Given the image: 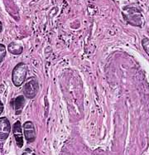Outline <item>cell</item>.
<instances>
[{
	"label": "cell",
	"mask_w": 149,
	"mask_h": 155,
	"mask_svg": "<svg viewBox=\"0 0 149 155\" xmlns=\"http://www.w3.org/2000/svg\"><path fill=\"white\" fill-rule=\"evenodd\" d=\"M3 103L1 102V101H0V114L3 113Z\"/></svg>",
	"instance_id": "12"
},
{
	"label": "cell",
	"mask_w": 149,
	"mask_h": 155,
	"mask_svg": "<svg viewBox=\"0 0 149 155\" xmlns=\"http://www.w3.org/2000/svg\"><path fill=\"white\" fill-rule=\"evenodd\" d=\"M28 74V67L24 63H18L14 67L12 73V80L14 86H21L25 81Z\"/></svg>",
	"instance_id": "2"
},
{
	"label": "cell",
	"mask_w": 149,
	"mask_h": 155,
	"mask_svg": "<svg viewBox=\"0 0 149 155\" xmlns=\"http://www.w3.org/2000/svg\"><path fill=\"white\" fill-rule=\"evenodd\" d=\"M8 51L10 53L13 54V55H19L21 54L23 51V46L22 44L18 41H12L8 47Z\"/></svg>",
	"instance_id": "8"
},
{
	"label": "cell",
	"mask_w": 149,
	"mask_h": 155,
	"mask_svg": "<svg viewBox=\"0 0 149 155\" xmlns=\"http://www.w3.org/2000/svg\"><path fill=\"white\" fill-rule=\"evenodd\" d=\"M123 16L124 20L132 26L141 28L143 24L142 13L139 9L134 7H126L123 10Z\"/></svg>",
	"instance_id": "1"
},
{
	"label": "cell",
	"mask_w": 149,
	"mask_h": 155,
	"mask_svg": "<svg viewBox=\"0 0 149 155\" xmlns=\"http://www.w3.org/2000/svg\"><path fill=\"white\" fill-rule=\"evenodd\" d=\"M11 132V124L6 117L0 118V139L5 140L8 138Z\"/></svg>",
	"instance_id": "5"
},
{
	"label": "cell",
	"mask_w": 149,
	"mask_h": 155,
	"mask_svg": "<svg viewBox=\"0 0 149 155\" xmlns=\"http://www.w3.org/2000/svg\"><path fill=\"white\" fill-rule=\"evenodd\" d=\"M22 155H36L35 153L32 151V149H26L25 151L23 152Z\"/></svg>",
	"instance_id": "11"
},
{
	"label": "cell",
	"mask_w": 149,
	"mask_h": 155,
	"mask_svg": "<svg viewBox=\"0 0 149 155\" xmlns=\"http://www.w3.org/2000/svg\"><path fill=\"white\" fill-rule=\"evenodd\" d=\"M142 45H143V48H144L147 54L149 56V38H143L142 40Z\"/></svg>",
	"instance_id": "9"
},
{
	"label": "cell",
	"mask_w": 149,
	"mask_h": 155,
	"mask_svg": "<svg viewBox=\"0 0 149 155\" xmlns=\"http://www.w3.org/2000/svg\"><path fill=\"white\" fill-rule=\"evenodd\" d=\"M38 83L37 80L33 77H31L30 79L26 81L25 85L23 86L22 91L25 95L26 98L33 99L35 97L38 92Z\"/></svg>",
	"instance_id": "3"
},
{
	"label": "cell",
	"mask_w": 149,
	"mask_h": 155,
	"mask_svg": "<svg viewBox=\"0 0 149 155\" xmlns=\"http://www.w3.org/2000/svg\"><path fill=\"white\" fill-rule=\"evenodd\" d=\"M2 30H3V25H2V22H0V32H2Z\"/></svg>",
	"instance_id": "13"
},
{
	"label": "cell",
	"mask_w": 149,
	"mask_h": 155,
	"mask_svg": "<svg viewBox=\"0 0 149 155\" xmlns=\"http://www.w3.org/2000/svg\"><path fill=\"white\" fill-rule=\"evenodd\" d=\"M13 133L16 140L17 145L18 146L19 148H22L23 146V136H22V125H21L20 121H17L16 123L13 124Z\"/></svg>",
	"instance_id": "6"
},
{
	"label": "cell",
	"mask_w": 149,
	"mask_h": 155,
	"mask_svg": "<svg viewBox=\"0 0 149 155\" xmlns=\"http://www.w3.org/2000/svg\"><path fill=\"white\" fill-rule=\"evenodd\" d=\"M11 104L13 105V109L15 110V114L18 115L22 113V110L25 105V98L22 95H19L15 100H13V101L11 102Z\"/></svg>",
	"instance_id": "7"
},
{
	"label": "cell",
	"mask_w": 149,
	"mask_h": 155,
	"mask_svg": "<svg viewBox=\"0 0 149 155\" xmlns=\"http://www.w3.org/2000/svg\"><path fill=\"white\" fill-rule=\"evenodd\" d=\"M6 56V48L5 46L3 44H0V63L2 62Z\"/></svg>",
	"instance_id": "10"
},
{
	"label": "cell",
	"mask_w": 149,
	"mask_h": 155,
	"mask_svg": "<svg viewBox=\"0 0 149 155\" xmlns=\"http://www.w3.org/2000/svg\"><path fill=\"white\" fill-rule=\"evenodd\" d=\"M23 133L26 140L28 143H32L36 139V130L32 121H27L23 124Z\"/></svg>",
	"instance_id": "4"
}]
</instances>
